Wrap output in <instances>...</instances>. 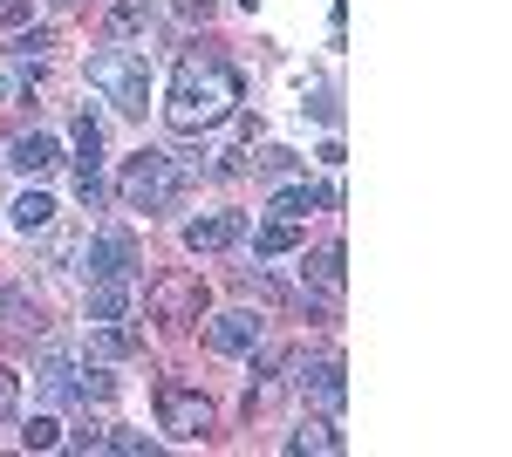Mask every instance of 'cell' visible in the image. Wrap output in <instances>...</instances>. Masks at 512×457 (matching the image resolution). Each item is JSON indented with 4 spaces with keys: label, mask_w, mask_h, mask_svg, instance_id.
Segmentation results:
<instances>
[{
    "label": "cell",
    "mask_w": 512,
    "mask_h": 457,
    "mask_svg": "<svg viewBox=\"0 0 512 457\" xmlns=\"http://www.w3.org/2000/svg\"><path fill=\"white\" fill-rule=\"evenodd\" d=\"M76 396L82 403H110L117 396V376L110 369H76Z\"/></svg>",
    "instance_id": "obj_20"
},
{
    "label": "cell",
    "mask_w": 512,
    "mask_h": 457,
    "mask_svg": "<svg viewBox=\"0 0 512 457\" xmlns=\"http://www.w3.org/2000/svg\"><path fill=\"white\" fill-rule=\"evenodd\" d=\"M48 219H55V198H48V191H21V198H14V226L21 232H41Z\"/></svg>",
    "instance_id": "obj_18"
},
{
    "label": "cell",
    "mask_w": 512,
    "mask_h": 457,
    "mask_svg": "<svg viewBox=\"0 0 512 457\" xmlns=\"http://www.w3.org/2000/svg\"><path fill=\"white\" fill-rule=\"evenodd\" d=\"M76 191H82V205L103 198V123L89 110L76 116Z\"/></svg>",
    "instance_id": "obj_7"
},
{
    "label": "cell",
    "mask_w": 512,
    "mask_h": 457,
    "mask_svg": "<svg viewBox=\"0 0 512 457\" xmlns=\"http://www.w3.org/2000/svg\"><path fill=\"white\" fill-rule=\"evenodd\" d=\"M103 451H123V457H144V451H151V437H137V430H110V437H103Z\"/></svg>",
    "instance_id": "obj_25"
},
{
    "label": "cell",
    "mask_w": 512,
    "mask_h": 457,
    "mask_svg": "<svg viewBox=\"0 0 512 457\" xmlns=\"http://www.w3.org/2000/svg\"><path fill=\"white\" fill-rule=\"evenodd\" d=\"M233 110H239V69L233 62L212 55V48L185 55L178 76H171V96H164V123L178 137H205V130H219Z\"/></svg>",
    "instance_id": "obj_1"
},
{
    "label": "cell",
    "mask_w": 512,
    "mask_h": 457,
    "mask_svg": "<svg viewBox=\"0 0 512 457\" xmlns=\"http://www.w3.org/2000/svg\"><path fill=\"white\" fill-rule=\"evenodd\" d=\"M158 430L178 437V444H192V437L212 430V403L198 389H185V382H158Z\"/></svg>",
    "instance_id": "obj_4"
},
{
    "label": "cell",
    "mask_w": 512,
    "mask_h": 457,
    "mask_svg": "<svg viewBox=\"0 0 512 457\" xmlns=\"http://www.w3.org/2000/svg\"><path fill=\"white\" fill-rule=\"evenodd\" d=\"M178 14H192V21H205V14H212V0H178Z\"/></svg>",
    "instance_id": "obj_28"
},
{
    "label": "cell",
    "mask_w": 512,
    "mask_h": 457,
    "mask_svg": "<svg viewBox=\"0 0 512 457\" xmlns=\"http://www.w3.org/2000/svg\"><path fill=\"white\" fill-rule=\"evenodd\" d=\"M14 410H21V376L0 362V423H14Z\"/></svg>",
    "instance_id": "obj_23"
},
{
    "label": "cell",
    "mask_w": 512,
    "mask_h": 457,
    "mask_svg": "<svg viewBox=\"0 0 512 457\" xmlns=\"http://www.w3.org/2000/svg\"><path fill=\"white\" fill-rule=\"evenodd\" d=\"M41 48H48V28H35V35H21V41H14V62H21V69H35V62H41Z\"/></svg>",
    "instance_id": "obj_26"
},
{
    "label": "cell",
    "mask_w": 512,
    "mask_h": 457,
    "mask_svg": "<svg viewBox=\"0 0 512 457\" xmlns=\"http://www.w3.org/2000/svg\"><path fill=\"white\" fill-rule=\"evenodd\" d=\"M130 280H89V321H123Z\"/></svg>",
    "instance_id": "obj_15"
},
{
    "label": "cell",
    "mask_w": 512,
    "mask_h": 457,
    "mask_svg": "<svg viewBox=\"0 0 512 457\" xmlns=\"http://www.w3.org/2000/svg\"><path fill=\"white\" fill-rule=\"evenodd\" d=\"M137 267V232L130 226H96L89 232V253H82V273L89 280H130Z\"/></svg>",
    "instance_id": "obj_5"
},
{
    "label": "cell",
    "mask_w": 512,
    "mask_h": 457,
    "mask_svg": "<svg viewBox=\"0 0 512 457\" xmlns=\"http://www.w3.org/2000/svg\"><path fill=\"white\" fill-rule=\"evenodd\" d=\"M253 164H260L267 178H287V171H294V151H287V144H267V151L253 157Z\"/></svg>",
    "instance_id": "obj_24"
},
{
    "label": "cell",
    "mask_w": 512,
    "mask_h": 457,
    "mask_svg": "<svg viewBox=\"0 0 512 457\" xmlns=\"http://www.w3.org/2000/svg\"><path fill=\"white\" fill-rule=\"evenodd\" d=\"M239 239H246V219H239V212L185 219V246H192V253H219V246H239Z\"/></svg>",
    "instance_id": "obj_9"
},
{
    "label": "cell",
    "mask_w": 512,
    "mask_h": 457,
    "mask_svg": "<svg viewBox=\"0 0 512 457\" xmlns=\"http://www.w3.org/2000/svg\"><path fill=\"white\" fill-rule=\"evenodd\" d=\"M28 14H35V0H0V28H28Z\"/></svg>",
    "instance_id": "obj_27"
},
{
    "label": "cell",
    "mask_w": 512,
    "mask_h": 457,
    "mask_svg": "<svg viewBox=\"0 0 512 457\" xmlns=\"http://www.w3.org/2000/svg\"><path fill=\"white\" fill-rule=\"evenodd\" d=\"M205 342H212V355H253V348H260V314H246V307H233V314H212Z\"/></svg>",
    "instance_id": "obj_8"
},
{
    "label": "cell",
    "mask_w": 512,
    "mask_h": 457,
    "mask_svg": "<svg viewBox=\"0 0 512 457\" xmlns=\"http://www.w3.org/2000/svg\"><path fill=\"white\" fill-rule=\"evenodd\" d=\"M151 314H158L164 328H192L198 314H205V280L198 273H164L158 287H151Z\"/></svg>",
    "instance_id": "obj_6"
},
{
    "label": "cell",
    "mask_w": 512,
    "mask_h": 457,
    "mask_svg": "<svg viewBox=\"0 0 512 457\" xmlns=\"http://www.w3.org/2000/svg\"><path fill=\"white\" fill-rule=\"evenodd\" d=\"M301 273H315V287H328V294H342V246H321L315 260Z\"/></svg>",
    "instance_id": "obj_19"
},
{
    "label": "cell",
    "mask_w": 512,
    "mask_h": 457,
    "mask_svg": "<svg viewBox=\"0 0 512 457\" xmlns=\"http://www.w3.org/2000/svg\"><path fill=\"white\" fill-rule=\"evenodd\" d=\"M185 185H192V164H185V157L137 151L130 164H123V178H117V198L130 205V212H164V205L185 198Z\"/></svg>",
    "instance_id": "obj_2"
},
{
    "label": "cell",
    "mask_w": 512,
    "mask_h": 457,
    "mask_svg": "<svg viewBox=\"0 0 512 457\" xmlns=\"http://www.w3.org/2000/svg\"><path fill=\"white\" fill-rule=\"evenodd\" d=\"M21 444H28V451H55V444H62V423H55V417H35L28 430H21Z\"/></svg>",
    "instance_id": "obj_21"
},
{
    "label": "cell",
    "mask_w": 512,
    "mask_h": 457,
    "mask_svg": "<svg viewBox=\"0 0 512 457\" xmlns=\"http://www.w3.org/2000/svg\"><path fill=\"white\" fill-rule=\"evenodd\" d=\"M321 205H335V185H280L274 191V219H308Z\"/></svg>",
    "instance_id": "obj_12"
},
{
    "label": "cell",
    "mask_w": 512,
    "mask_h": 457,
    "mask_svg": "<svg viewBox=\"0 0 512 457\" xmlns=\"http://www.w3.org/2000/svg\"><path fill=\"white\" fill-rule=\"evenodd\" d=\"M287 451H321V457H335V451H342V430H335L328 417H321V423H301V430L287 437Z\"/></svg>",
    "instance_id": "obj_17"
},
{
    "label": "cell",
    "mask_w": 512,
    "mask_h": 457,
    "mask_svg": "<svg viewBox=\"0 0 512 457\" xmlns=\"http://www.w3.org/2000/svg\"><path fill=\"white\" fill-rule=\"evenodd\" d=\"M41 396H55V403H69V396H76V362H69L62 348H48V355H41Z\"/></svg>",
    "instance_id": "obj_16"
},
{
    "label": "cell",
    "mask_w": 512,
    "mask_h": 457,
    "mask_svg": "<svg viewBox=\"0 0 512 457\" xmlns=\"http://www.w3.org/2000/svg\"><path fill=\"white\" fill-rule=\"evenodd\" d=\"M301 246V219H267V226L253 232V253L260 260H280V253H294Z\"/></svg>",
    "instance_id": "obj_14"
},
{
    "label": "cell",
    "mask_w": 512,
    "mask_h": 457,
    "mask_svg": "<svg viewBox=\"0 0 512 457\" xmlns=\"http://www.w3.org/2000/svg\"><path fill=\"white\" fill-rule=\"evenodd\" d=\"M7 164H14L21 178H48V171L62 164V144H55V137H41V130H28V137H14V144H7Z\"/></svg>",
    "instance_id": "obj_11"
},
{
    "label": "cell",
    "mask_w": 512,
    "mask_h": 457,
    "mask_svg": "<svg viewBox=\"0 0 512 457\" xmlns=\"http://www.w3.org/2000/svg\"><path fill=\"white\" fill-rule=\"evenodd\" d=\"M144 21H151V7H144V0H117V7H110V28H117V35L144 28Z\"/></svg>",
    "instance_id": "obj_22"
},
{
    "label": "cell",
    "mask_w": 512,
    "mask_h": 457,
    "mask_svg": "<svg viewBox=\"0 0 512 457\" xmlns=\"http://www.w3.org/2000/svg\"><path fill=\"white\" fill-rule=\"evenodd\" d=\"M301 396H308V403H321V410L335 417V410L349 403V382H342V362H335V355H321V362H308V369H301Z\"/></svg>",
    "instance_id": "obj_10"
},
{
    "label": "cell",
    "mask_w": 512,
    "mask_h": 457,
    "mask_svg": "<svg viewBox=\"0 0 512 457\" xmlns=\"http://www.w3.org/2000/svg\"><path fill=\"white\" fill-rule=\"evenodd\" d=\"M89 89L123 116H144L151 103V62L137 55V48H96L89 55Z\"/></svg>",
    "instance_id": "obj_3"
},
{
    "label": "cell",
    "mask_w": 512,
    "mask_h": 457,
    "mask_svg": "<svg viewBox=\"0 0 512 457\" xmlns=\"http://www.w3.org/2000/svg\"><path fill=\"white\" fill-rule=\"evenodd\" d=\"M137 348H144V328H123V321H103V335H89V355H103V362H123Z\"/></svg>",
    "instance_id": "obj_13"
}]
</instances>
